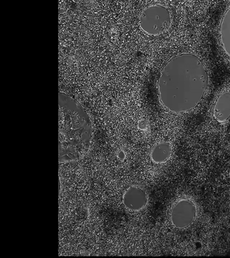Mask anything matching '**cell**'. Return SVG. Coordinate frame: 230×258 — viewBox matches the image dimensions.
Here are the masks:
<instances>
[{
	"label": "cell",
	"instance_id": "1",
	"mask_svg": "<svg viewBox=\"0 0 230 258\" xmlns=\"http://www.w3.org/2000/svg\"><path fill=\"white\" fill-rule=\"evenodd\" d=\"M207 85V69L198 56L177 55L160 73L157 85L160 103L172 113H188L198 106Z\"/></svg>",
	"mask_w": 230,
	"mask_h": 258
},
{
	"label": "cell",
	"instance_id": "2",
	"mask_svg": "<svg viewBox=\"0 0 230 258\" xmlns=\"http://www.w3.org/2000/svg\"><path fill=\"white\" fill-rule=\"evenodd\" d=\"M92 125L75 100L59 94V158L61 162L79 161L90 149Z\"/></svg>",
	"mask_w": 230,
	"mask_h": 258
},
{
	"label": "cell",
	"instance_id": "3",
	"mask_svg": "<svg viewBox=\"0 0 230 258\" xmlns=\"http://www.w3.org/2000/svg\"><path fill=\"white\" fill-rule=\"evenodd\" d=\"M171 21L169 9L163 5L155 4L144 9L140 16V26L147 34L157 36L168 29Z\"/></svg>",
	"mask_w": 230,
	"mask_h": 258
},
{
	"label": "cell",
	"instance_id": "4",
	"mask_svg": "<svg viewBox=\"0 0 230 258\" xmlns=\"http://www.w3.org/2000/svg\"><path fill=\"white\" fill-rule=\"evenodd\" d=\"M198 210L195 202L188 198H182L172 207L170 211V221L177 229L188 228L195 221Z\"/></svg>",
	"mask_w": 230,
	"mask_h": 258
},
{
	"label": "cell",
	"instance_id": "5",
	"mask_svg": "<svg viewBox=\"0 0 230 258\" xmlns=\"http://www.w3.org/2000/svg\"><path fill=\"white\" fill-rule=\"evenodd\" d=\"M122 203L124 207L130 211L140 212L147 207L148 198L142 188L133 185L125 191Z\"/></svg>",
	"mask_w": 230,
	"mask_h": 258
},
{
	"label": "cell",
	"instance_id": "6",
	"mask_svg": "<svg viewBox=\"0 0 230 258\" xmlns=\"http://www.w3.org/2000/svg\"><path fill=\"white\" fill-rule=\"evenodd\" d=\"M214 117L219 123H224L230 117V92L226 91L220 95L213 109Z\"/></svg>",
	"mask_w": 230,
	"mask_h": 258
},
{
	"label": "cell",
	"instance_id": "7",
	"mask_svg": "<svg viewBox=\"0 0 230 258\" xmlns=\"http://www.w3.org/2000/svg\"><path fill=\"white\" fill-rule=\"evenodd\" d=\"M172 154V148L170 143L160 142L153 147L150 153V158L155 164L165 163L168 161Z\"/></svg>",
	"mask_w": 230,
	"mask_h": 258
},
{
	"label": "cell",
	"instance_id": "8",
	"mask_svg": "<svg viewBox=\"0 0 230 258\" xmlns=\"http://www.w3.org/2000/svg\"><path fill=\"white\" fill-rule=\"evenodd\" d=\"M220 35L224 51L230 57V9L226 11L222 18Z\"/></svg>",
	"mask_w": 230,
	"mask_h": 258
}]
</instances>
